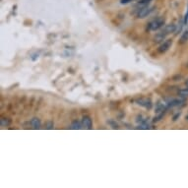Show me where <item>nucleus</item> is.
Returning <instances> with one entry per match:
<instances>
[{
  "label": "nucleus",
  "instance_id": "4468645a",
  "mask_svg": "<svg viewBox=\"0 0 188 188\" xmlns=\"http://www.w3.org/2000/svg\"><path fill=\"white\" fill-rule=\"evenodd\" d=\"M47 128H48V129H51V128H53V122H48L47 123Z\"/></svg>",
  "mask_w": 188,
  "mask_h": 188
},
{
  "label": "nucleus",
  "instance_id": "6e6552de",
  "mask_svg": "<svg viewBox=\"0 0 188 188\" xmlns=\"http://www.w3.org/2000/svg\"><path fill=\"white\" fill-rule=\"evenodd\" d=\"M187 41H188V30L183 33L182 37H181V39H180V43H186Z\"/></svg>",
  "mask_w": 188,
  "mask_h": 188
},
{
  "label": "nucleus",
  "instance_id": "9b49d317",
  "mask_svg": "<svg viewBox=\"0 0 188 188\" xmlns=\"http://www.w3.org/2000/svg\"><path fill=\"white\" fill-rule=\"evenodd\" d=\"M10 124V120L7 118H2L1 119V126H8Z\"/></svg>",
  "mask_w": 188,
  "mask_h": 188
},
{
  "label": "nucleus",
  "instance_id": "9d476101",
  "mask_svg": "<svg viewBox=\"0 0 188 188\" xmlns=\"http://www.w3.org/2000/svg\"><path fill=\"white\" fill-rule=\"evenodd\" d=\"M71 128L72 129H81L82 124L80 122H78V121H75V122H73V124L71 125Z\"/></svg>",
  "mask_w": 188,
  "mask_h": 188
},
{
  "label": "nucleus",
  "instance_id": "f257e3e1",
  "mask_svg": "<svg viewBox=\"0 0 188 188\" xmlns=\"http://www.w3.org/2000/svg\"><path fill=\"white\" fill-rule=\"evenodd\" d=\"M175 30H176V27H175V25H173V24L167 25L165 27V29H163V30L161 31V33H159V34L157 35L156 37H155V41H156L157 43L163 41V39H165V37H167V35L170 34V33H172V32H174Z\"/></svg>",
  "mask_w": 188,
  "mask_h": 188
},
{
  "label": "nucleus",
  "instance_id": "7ed1b4c3",
  "mask_svg": "<svg viewBox=\"0 0 188 188\" xmlns=\"http://www.w3.org/2000/svg\"><path fill=\"white\" fill-rule=\"evenodd\" d=\"M152 11H153V7H151V6H149V5L144 6V7L140 8V10H139L138 17L139 18H145V17H147L148 15L151 14Z\"/></svg>",
  "mask_w": 188,
  "mask_h": 188
},
{
  "label": "nucleus",
  "instance_id": "423d86ee",
  "mask_svg": "<svg viewBox=\"0 0 188 188\" xmlns=\"http://www.w3.org/2000/svg\"><path fill=\"white\" fill-rule=\"evenodd\" d=\"M83 125L85 126L86 128H88V129H91V128H92V125H93L92 119H91L89 116H85L83 118Z\"/></svg>",
  "mask_w": 188,
  "mask_h": 188
},
{
  "label": "nucleus",
  "instance_id": "2eb2a0df",
  "mask_svg": "<svg viewBox=\"0 0 188 188\" xmlns=\"http://www.w3.org/2000/svg\"><path fill=\"white\" fill-rule=\"evenodd\" d=\"M186 85H187V86H188V80H187V81H186Z\"/></svg>",
  "mask_w": 188,
  "mask_h": 188
},
{
  "label": "nucleus",
  "instance_id": "20e7f679",
  "mask_svg": "<svg viewBox=\"0 0 188 188\" xmlns=\"http://www.w3.org/2000/svg\"><path fill=\"white\" fill-rule=\"evenodd\" d=\"M137 103H138L139 105L141 107H144L146 108H151L152 107V101L150 99H147V98H142L140 99H137Z\"/></svg>",
  "mask_w": 188,
  "mask_h": 188
},
{
  "label": "nucleus",
  "instance_id": "ddd939ff",
  "mask_svg": "<svg viewBox=\"0 0 188 188\" xmlns=\"http://www.w3.org/2000/svg\"><path fill=\"white\" fill-rule=\"evenodd\" d=\"M187 22H188V9H187V12H186V14H185V17H184V24H185V25L187 24Z\"/></svg>",
  "mask_w": 188,
  "mask_h": 188
},
{
  "label": "nucleus",
  "instance_id": "39448f33",
  "mask_svg": "<svg viewBox=\"0 0 188 188\" xmlns=\"http://www.w3.org/2000/svg\"><path fill=\"white\" fill-rule=\"evenodd\" d=\"M172 45V41H171V39H167V41H163V45L160 46V48H159V51L161 52V53H163V52H165L170 47V45Z\"/></svg>",
  "mask_w": 188,
  "mask_h": 188
},
{
  "label": "nucleus",
  "instance_id": "f03ea898",
  "mask_svg": "<svg viewBox=\"0 0 188 188\" xmlns=\"http://www.w3.org/2000/svg\"><path fill=\"white\" fill-rule=\"evenodd\" d=\"M165 24V20L163 18H158L156 20H154L153 22H151L149 25V30L150 31H157L160 28H161Z\"/></svg>",
  "mask_w": 188,
  "mask_h": 188
},
{
  "label": "nucleus",
  "instance_id": "f8f14e48",
  "mask_svg": "<svg viewBox=\"0 0 188 188\" xmlns=\"http://www.w3.org/2000/svg\"><path fill=\"white\" fill-rule=\"evenodd\" d=\"M132 1H134V0H120V3L121 4H128Z\"/></svg>",
  "mask_w": 188,
  "mask_h": 188
},
{
  "label": "nucleus",
  "instance_id": "0eeeda50",
  "mask_svg": "<svg viewBox=\"0 0 188 188\" xmlns=\"http://www.w3.org/2000/svg\"><path fill=\"white\" fill-rule=\"evenodd\" d=\"M31 125H32L35 129H39V128H41V120H39V118H37V117H35V118H33L32 121H31Z\"/></svg>",
  "mask_w": 188,
  "mask_h": 188
},
{
  "label": "nucleus",
  "instance_id": "1a4fd4ad",
  "mask_svg": "<svg viewBox=\"0 0 188 188\" xmlns=\"http://www.w3.org/2000/svg\"><path fill=\"white\" fill-rule=\"evenodd\" d=\"M178 95L180 97H183V98H185V97H188V88L186 89H183V90H180L178 93Z\"/></svg>",
  "mask_w": 188,
  "mask_h": 188
}]
</instances>
